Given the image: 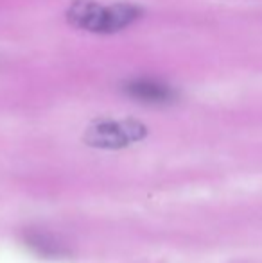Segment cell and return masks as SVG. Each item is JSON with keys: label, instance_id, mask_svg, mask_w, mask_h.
I'll return each instance as SVG.
<instances>
[{"label": "cell", "instance_id": "obj_3", "mask_svg": "<svg viewBox=\"0 0 262 263\" xmlns=\"http://www.w3.org/2000/svg\"><path fill=\"white\" fill-rule=\"evenodd\" d=\"M124 91L131 99L144 102V104H169L176 99V91L169 84L158 79H149V77L130 81L124 86Z\"/></svg>", "mask_w": 262, "mask_h": 263}, {"label": "cell", "instance_id": "obj_2", "mask_svg": "<svg viewBox=\"0 0 262 263\" xmlns=\"http://www.w3.org/2000/svg\"><path fill=\"white\" fill-rule=\"evenodd\" d=\"M146 135V125L136 120H101L86 129L84 142L97 149H123Z\"/></svg>", "mask_w": 262, "mask_h": 263}, {"label": "cell", "instance_id": "obj_4", "mask_svg": "<svg viewBox=\"0 0 262 263\" xmlns=\"http://www.w3.org/2000/svg\"><path fill=\"white\" fill-rule=\"evenodd\" d=\"M25 242L29 243L31 249H34L38 254L42 256H50V258H58L61 254L66 253V249L63 247V243L60 242L54 236H49L45 233H27L25 235Z\"/></svg>", "mask_w": 262, "mask_h": 263}, {"label": "cell", "instance_id": "obj_1", "mask_svg": "<svg viewBox=\"0 0 262 263\" xmlns=\"http://www.w3.org/2000/svg\"><path fill=\"white\" fill-rule=\"evenodd\" d=\"M142 11L135 4H99L97 0H74L66 9V20L76 29L95 34H112L130 27Z\"/></svg>", "mask_w": 262, "mask_h": 263}]
</instances>
